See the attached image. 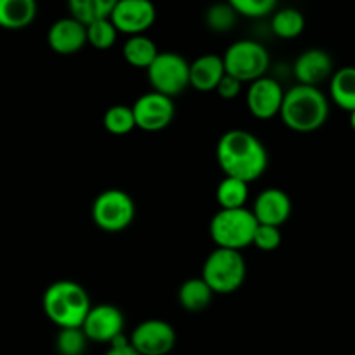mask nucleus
Listing matches in <instances>:
<instances>
[{
  "instance_id": "obj_1",
  "label": "nucleus",
  "mask_w": 355,
  "mask_h": 355,
  "mask_svg": "<svg viewBox=\"0 0 355 355\" xmlns=\"http://www.w3.org/2000/svg\"><path fill=\"white\" fill-rule=\"evenodd\" d=\"M217 163L225 177L239 179L246 184L259 180L269 166V155L257 135L232 128L217 142Z\"/></svg>"
},
{
  "instance_id": "obj_2",
  "label": "nucleus",
  "mask_w": 355,
  "mask_h": 355,
  "mask_svg": "<svg viewBox=\"0 0 355 355\" xmlns=\"http://www.w3.org/2000/svg\"><path fill=\"white\" fill-rule=\"evenodd\" d=\"M279 116L290 130L300 134L315 132L328 121L329 101L319 87L297 83L284 94Z\"/></svg>"
},
{
  "instance_id": "obj_3",
  "label": "nucleus",
  "mask_w": 355,
  "mask_h": 355,
  "mask_svg": "<svg viewBox=\"0 0 355 355\" xmlns=\"http://www.w3.org/2000/svg\"><path fill=\"white\" fill-rule=\"evenodd\" d=\"M42 307L52 324L59 329L82 328L92 304L82 284L69 279L52 283L45 290Z\"/></svg>"
},
{
  "instance_id": "obj_4",
  "label": "nucleus",
  "mask_w": 355,
  "mask_h": 355,
  "mask_svg": "<svg viewBox=\"0 0 355 355\" xmlns=\"http://www.w3.org/2000/svg\"><path fill=\"white\" fill-rule=\"evenodd\" d=\"M259 222L248 208L239 210H218L210 222V236L217 248L241 250L253 245Z\"/></svg>"
},
{
  "instance_id": "obj_5",
  "label": "nucleus",
  "mask_w": 355,
  "mask_h": 355,
  "mask_svg": "<svg viewBox=\"0 0 355 355\" xmlns=\"http://www.w3.org/2000/svg\"><path fill=\"white\" fill-rule=\"evenodd\" d=\"M201 279L210 286L214 295L236 293L246 279V262L241 252L214 250L205 260Z\"/></svg>"
},
{
  "instance_id": "obj_6",
  "label": "nucleus",
  "mask_w": 355,
  "mask_h": 355,
  "mask_svg": "<svg viewBox=\"0 0 355 355\" xmlns=\"http://www.w3.org/2000/svg\"><path fill=\"white\" fill-rule=\"evenodd\" d=\"M225 73L241 83H253L266 76L270 66V55L260 42L238 40L224 52Z\"/></svg>"
},
{
  "instance_id": "obj_7",
  "label": "nucleus",
  "mask_w": 355,
  "mask_h": 355,
  "mask_svg": "<svg viewBox=\"0 0 355 355\" xmlns=\"http://www.w3.org/2000/svg\"><path fill=\"white\" fill-rule=\"evenodd\" d=\"M153 90L173 99L191 87V62L177 52H159L148 69Z\"/></svg>"
},
{
  "instance_id": "obj_8",
  "label": "nucleus",
  "mask_w": 355,
  "mask_h": 355,
  "mask_svg": "<svg viewBox=\"0 0 355 355\" xmlns=\"http://www.w3.org/2000/svg\"><path fill=\"white\" fill-rule=\"evenodd\" d=\"M135 218V203L121 189H106L97 194L92 203V220L101 231H125Z\"/></svg>"
},
{
  "instance_id": "obj_9",
  "label": "nucleus",
  "mask_w": 355,
  "mask_h": 355,
  "mask_svg": "<svg viewBox=\"0 0 355 355\" xmlns=\"http://www.w3.org/2000/svg\"><path fill=\"white\" fill-rule=\"evenodd\" d=\"M132 110H134L135 125L144 132L165 130L175 116L173 99L155 92V90L142 94L134 103Z\"/></svg>"
},
{
  "instance_id": "obj_10",
  "label": "nucleus",
  "mask_w": 355,
  "mask_h": 355,
  "mask_svg": "<svg viewBox=\"0 0 355 355\" xmlns=\"http://www.w3.org/2000/svg\"><path fill=\"white\" fill-rule=\"evenodd\" d=\"M175 342V329L162 319L142 321L130 335V345L141 355H166L172 352Z\"/></svg>"
},
{
  "instance_id": "obj_11",
  "label": "nucleus",
  "mask_w": 355,
  "mask_h": 355,
  "mask_svg": "<svg viewBox=\"0 0 355 355\" xmlns=\"http://www.w3.org/2000/svg\"><path fill=\"white\" fill-rule=\"evenodd\" d=\"M82 329L89 342L111 345L114 340L123 335L125 315L116 305L99 304L90 309Z\"/></svg>"
},
{
  "instance_id": "obj_12",
  "label": "nucleus",
  "mask_w": 355,
  "mask_h": 355,
  "mask_svg": "<svg viewBox=\"0 0 355 355\" xmlns=\"http://www.w3.org/2000/svg\"><path fill=\"white\" fill-rule=\"evenodd\" d=\"M156 21V9L148 0H121L114 2L111 23L118 30V33H125L128 37L144 35Z\"/></svg>"
},
{
  "instance_id": "obj_13",
  "label": "nucleus",
  "mask_w": 355,
  "mask_h": 355,
  "mask_svg": "<svg viewBox=\"0 0 355 355\" xmlns=\"http://www.w3.org/2000/svg\"><path fill=\"white\" fill-rule=\"evenodd\" d=\"M284 90L277 80L270 76H262L257 82L250 83L246 94V106L248 111L259 120H270L279 116L284 101Z\"/></svg>"
},
{
  "instance_id": "obj_14",
  "label": "nucleus",
  "mask_w": 355,
  "mask_h": 355,
  "mask_svg": "<svg viewBox=\"0 0 355 355\" xmlns=\"http://www.w3.org/2000/svg\"><path fill=\"white\" fill-rule=\"evenodd\" d=\"M291 210H293V205H291L290 194L283 189H277V187L263 189L255 198V203L252 208L259 224L274 225V227L279 229L291 217Z\"/></svg>"
},
{
  "instance_id": "obj_15",
  "label": "nucleus",
  "mask_w": 355,
  "mask_h": 355,
  "mask_svg": "<svg viewBox=\"0 0 355 355\" xmlns=\"http://www.w3.org/2000/svg\"><path fill=\"white\" fill-rule=\"evenodd\" d=\"M295 78L300 85L318 87L333 76V58L322 49H309L302 52L293 64Z\"/></svg>"
},
{
  "instance_id": "obj_16",
  "label": "nucleus",
  "mask_w": 355,
  "mask_h": 355,
  "mask_svg": "<svg viewBox=\"0 0 355 355\" xmlns=\"http://www.w3.org/2000/svg\"><path fill=\"white\" fill-rule=\"evenodd\" d=\"M47 44L52 51L61 55L75 54L87 45V26L73 19L71 16L58 19L49 28Z\"/></svg>"
},
{
  "instance_id": "obj_17",
  "label": "nucleus",
  "mask_w": 355,
  "mask_h": 355,
  "mask_svg": "<svg viewBox=\"0 0 355 355\" xmlns=\"http://www.w3.org/2000/svg\"><path fill=\"white\" fill-rule=\"evenodd\" d=\"M227 75L224 58L218 54H203L191 62V87L198 92H214Z\"/></svg>"
},
{
  "instance_id": "obj_18",
  "label": "nucleus",
  "mask_w": 355,
  "mask_h": 355,
  "mask_svg": "<svg viewBox=\"0 0 355 355\" xmlns=\"http://www.w3.org/2000/svg\"><path fill=\"white\" fill-rule=\"evenodd\" d=\"M37 17V3L33 0H0V28L23 30Z\"/></svg>"
},
{
  "instance_id": "obj_19",
  "label": "nucleus",
  "mask_w": 355,
  "mask_h": 355,
  "mask_svg": "<svg viewBox=\"0 0 355 355\" xmlns=\"http://www.w3.org/2000/svg\"><path fill=\"white\" fill-rule=\"evenodd\" d=\"M329 96L343 111H355V66H343L329 80Z\"/></svg>"
},
{
  "instance_id": "obj_20",
  "label": "nucleus",
  "mask_w": 355,
  "mask_h": 355,
  "mask_svg": "<svg viewBox=\"0 0 355 355\" xmlns=\"http://www.w3.org/2000/svg\"><path fill=\"white\" fill-rule=\"evenodd\" d=\"M214 291L200 277H191L184 281L179 288V304L187 312H201L211 304Z\"/></svg>"
},
{
  "instance_id": "obj_21",
  "label": "nucleus",
  "mask_w": 355,
  "mask_h": 355,
  "mask_svg": "<svg viewBox=\"0 0 355 355\" xmlns=\"http://www.w3.org/2000/svg\"><path fill=\"white\" fill-rule=\"evenodd\" d=\"M159 51L155 42L146 35H137V37H128L123 45V58L130 66L148 71L149 66L158 58Z\"/></svg>"
},
{
  "instance_id": "obj_22",
  "label": "nucleus",
  "mask_w": 355,
  "mask_h": 355,
  "mask_svg": "<svg viewBox=\"0 0 355 355\" xmlns=\"http://www.w3.org/2000/svg\"><path fill=\"white\" fill-rule=\"evenodd\" d=\"M73 19L90 26L96 21L111 19L114 9V0H71L68 3Z\"/></svg>"
},
{
  "instance_id": "obj_23",
  "label": "nucleus",
  "mask_w": 355,
  "mask_h": 355,
  "mask_svg": "<svg viewBox=\"0 0 355 355\" xmlns=\"http://www.w3.org/2000/svg\"><path fill=\"white\" fill-rule=\"evenodd\" d=\"M217 203L220 210H239L246 208L250 196V184L232 177H224L217 186Z\"/></svg>"
},
{
  "instance_id": "obj_24",
  "label": "nucleus",
  "mask_w": 355,
  "mask_h": 355,
  "mask_svg": "<svg viewBox=\"0 0 355 355\" xmlns=\"http://www.w3.org/2000/svg\"><path fill=\"white\" fill-rule=\"evenodd\" d=\"M270 28L276 37L283 38V40H291L304 33L305 17L298 9L284 7V9H277L270 17Z\"/></svg>"
},
{
  "instance_id": "obj_25",
  "label": "nucleus",
  "mask_w": 355,
  "mask_h": 355,
  "mask_svg": "<svg viewBox=\"0 0 355 355\" xmlns=\"http://www.w3.org/2000/svg\"><path fill=\"white\" fill-rule=\"evenodd\" d=\"M103 125L113 135H127L134 128H137L134 110H132V106H123V104L107 107L103 116Z\"/></svg>"
},
{
  "instance_id": "obj_26",
  "label": "nucleus",
  "mask_w": 355,
  "mask_h": 355,
  "mask_svg": "<svg viewBox=\"0 0 355 355\" xmlns=\"http://www.w3.org/2000/svg\"><path fill=\"white\" fill-rule=\"evenodd\" d=\"M238 12L234 10V7L229 3H215L210 9L207 10V26L210 28L215 33H227L234 28L236 21H238Z\"/></svg>"
},
{
  "instance_id": "obj_27",
  "label": "nucleus",
  "mask_w": 355,
  "mask_h": 355,
  "mask_svg": "<svg viewBox=\"0 0 355 355\" xmlns=\"http://www.w3.org/2000/svg\"><path fill=\"white\" fill-rule=\"evenodd\" d=\"M89 338L82 328L59 329L55 336V350L59 355H83L87 352Z\"/></svg>"
},
{
  "instance_id": "obj_28",
  "label": "nucleus",
  "mask_w": 355,
  "mask_h": 355,
  "mask_svg": "<svg viewBox=\"0 0 355 355\" xmlns=\"http://www.w3.org/2000/svg\"><path fill=\"white\" fill-rule=\"evenodd\" d=\"M118 38V30L111 19L96 21L90 26H87V44L92 45L94 49L99 51H106V49L113 47L114 42Z\"/></svg>"
},
{
  "instance_id": "obj_29",
  "label": "nucleus",
  "mask_w": 355,
  "mask_h": 355,
  "mask_svg": "<svg viewBox=\"0 0 355 355\" xmlns=\"http://www.w3.org/2000/svg\"><path fill=\"white\" fill-rule=\"evenodd\" d=\"M231 6L234 7L238 16L250 17V19L274 16V12L277 10L276 0H232Z\"/></svg>"
},
{
  "instance_id": "obj_30",
  "label": "nucleus",
  "mask_w": 355,
  "mask_h": 355,
  "mask_svg": "<svg viewBox=\"0 0 355 355\" xmlns=\"http://www.w3.org/2000/svg\"><path fill=\"white\" fill-rule=\"evenodd\" d=\"M281 239H283V236H281L279 227L259 224L255 236H253L252 246L259 248L260 252H276L281 246Z\"/></svg>"
},
{
  "instance_id": "obj_31",
  "label": "nucleus",
  "mask_w": 355,
  "mask_h": 355,
  "mask_svg": "<svg viewBox=\"0 0 355 355\" xmlns=\"http://www.w3.org/2000/svg\"><path fill=\"white\" fill-rule=\"evenodd\" d=\"M241 90H243V83L239 82V80H236L234 76H231V75H225L224 78H222V82L218 83V87L215 92H217L222 99L232 101V99H236V97H239Z\"/></svg>"
},
{
  "instance_id": "obj_32",
  "label": "nucleus",
  "mask_w": 355,
  "mask_h": 355,
  "mask_svg": "<svg viewBox=\"0 0 355 355\" xmlns=\"http://www.w3.org/2000/svg\"><path fill=\"white\" fill-rule=\"evenodd\" d=\"M104 355H141L137 354V350L130 345V338H125L123 335L120 338L114 340L110 345V350H107Z\"/></svg>"
},
{
  "instance_id": "obj_33",
  "label": "nucleus",
  "mask_w": 355,
  "mask_h": 355,
  "mask_svg": "<svg viewBox=\"0 0 355 355\" xmlns=\"http://www.w3.org/2000/svg\"><path fill=\"white\" fill-rule=\"evenodd\" d=\"M350 127H352V130L355 132V111L350 113Z\"/></svg>"
}]
</instances>
